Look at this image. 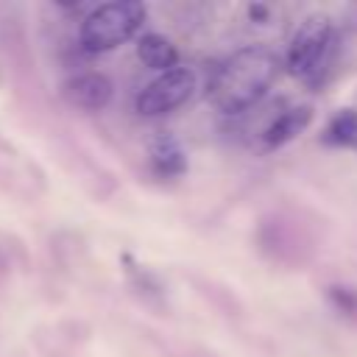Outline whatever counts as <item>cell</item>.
I'll use <instances>...</instances> for the list:
<instances>
[{"instance_id": "obj_1", "label": "cell", "mask_w": 357, "mask_h": 357, "mask_svg": "<svg viewBox=\"0 0 357 357\" xmlns=\"http://www.w3.org/2000/svg\"><path fill=\"white\" fill-rule=\"evenodd\" d=\"M279 59L268 47H243L231 53L209 81V98L218 112L240 114L248 112L276 81Z\"/></svg>"}, {"instance_id": "obj_2", "label": "cell", "mask_w": 357, "mask_h": 357, "mask_svg": "<svg viewBox=\"0 0 357 357\" xmlns=\"http://www.w3.org/2000/svg\"><path fill=\"white\" fill-rule=\"evenodd\" d=\"M335 50V28L324 14L307 17L290 39L284 67L307 86H321L329 75V59Z\"/></svg>"}, {"instance_id": "obj_3", "label": "cell", "mask_w": 357, "mask_h": 357, "mask_svg": "<svg viewBox=\"0 0 357 357\" xmlns=\"http://www.w3.org/2000/svg\"><path fill=\"white\" fill-rule=\"evenodd\" d=\"M145 22V6L137 0H114L92 8L81 25V45L92 53L123 45Z\"/></svg>"}, {"instance_id": "obj_4", "label": "cell", "mask_w": 357, "mask_h": 357, "mask_svg": "<svg viewBox=\"0 0 357 357\" xmlns=\"http://www.w3.org/2000/svg\"><path fill=\"white\" fill-rule=\"evenodd\" d=\"M195 92V73L190 67H173L159 73L145 89L137 95V112L145 117L167 114L178 106H184Z\"/></svg>"}, {"instance_id": "obj_5", "label": "cell", "mask_w": 357, "mask_h": 357, "mask_svg": "<svg viewBox=\"0 0 357 357\" xmlns=\"http://www.w3.org/2000/svg\"><path fill=\"white\" fill-rule=\"evenodd\" d=\"M262 245L271 257L282 262H298L310 254V240L304 237L301 226L290 218H271L262 223Z\"/></svg>"}, {"instance_id": "obj_6", "label": "cell", "mask_w": 357, "mask_h": 357, "mask_svg": "<svg viewBox=\"0 0 357 357\" xmlns=\"http://www.w3.org/2000/svg\"><path fill=\"white\" fill-rule=\"evenodd\" d=\"M114 95L112 81L103 73H81L64 84V100L84 112H100Z\"/></svg>"}, {"instance_id": "obj_7", "label": "cell", "mask_w": 357, "mask_h": 357, "mask_svg": "<svg viewBox=\"0 0 357 357\" xmlns=\"http://www.w3.org/2000/svg\"><path fill=\"white\" fill-rule=\"evenodd\" d=\"M312 120V109L310 106H290L284 112H279L273 117V123L262 131V148L276 151L282 145H287L290 139H296Z\"/></svg>"}, {"instance_id": "obj_8", "label": "cell", "mask_w": 357, "mask_h": 357, "mask_svg": "<svg viewBox=\"0 0 357 357\" xmlns=\"http://www.w3.org/2000/svg\"><path fill=\"white\" fill-rule=\"evenodd\" d=\"M151 167L162 178H178L187 170V156H184L181 145L165 134V137L153 139V145H151Z\"/></svg>"}, {"instance_id": "obj_9", "label": "cell", "mask_w": 357, "mask_h": 357, "mask_svg": "<svg viewBox=\"0 0 357 357\" xmlns=\"http://www.w3.org/2000/svg\"><path fill=\"white\" fill-rule=\"evenodd\" d=\"M137 56H139V61L145 67L159 70V73L178 67V53H176L173 42L167 36H162V33H145L137 42Z\"/></svg>"}, {"instance_id": "obj_10", "label": "cell", "mask_w": 357, "mask_h": 357, "mask_svg": "<svg viewBox=\"0 0 357 357\" xmlns=\"http://www.w3.org/2000/svg\"><path fill=\"white\" fill-rule=\"evenodd\" d=\"M324 142L326 145H337V148H351L357 151V112L354 109H343L337 112L329 126L324 128Z\"/></svg>"}, {"instance_id": "obj_11", "label": "cell", "mask_w": 357, "mask_h": 357, "mask_svg": "<svg viewBox=\"0 0 357 357\" xmlns=\"http://www.w3.org/2000/svg\"><path fill=\"white\" fill-rule=\"evenodd\" d=\"M329 301H332V307H335L340 315L357 321V287L335 284V287H329Z\"/></svg>"}]
</instances>
